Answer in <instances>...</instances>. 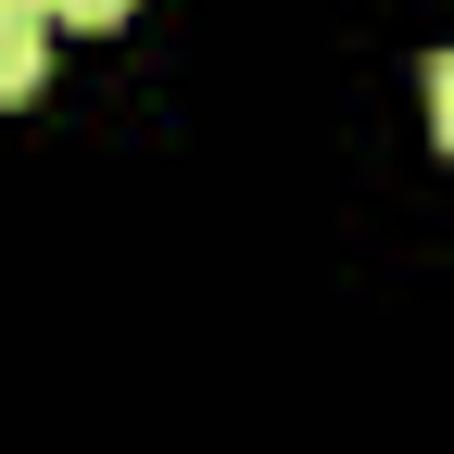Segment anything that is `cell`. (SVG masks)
I'll return each mask as SVG.
<instances>
[{"mask_svg": "<svg viewBox=\"0 0 454 454\" xmlns=\"http://www.w3.org/2000/svg\"><path fill=\"white\" fill-rule=\"evenodd\" d=\"M38 76H51V26L26 13V0H0V114L38 101Z\"/></svg>", "mask_w": 454, "mask_h": 454, "instance_id": "1", "label": "cell"}, {"mask_svg": "<svg viewBox=\"0 0 454 454\" xmlns=\"http://www.w3.org/2000/svg\"><path fill=\"white\" fill-rule=\"evenodd\" d=\"M26 13H38V26H127L139 0H26Z\"/></svg>", "mask_w": 454, "mask_h": 454, "instance_id": "2", "label": "cell"}, {"mask_svg": "<svg viewBox=\"0 0 454 454\" xmlns=\"http://www.w3.org/2000/svg\"><path fill=\"white\" fill-rule=\"evenodd\" d=\"M429 139L454 152V51H429Z\"/></svg>", "mask_w": 454, "mask_h": 454, "instance_id": "3", "label": "cell"}]
</instances>
